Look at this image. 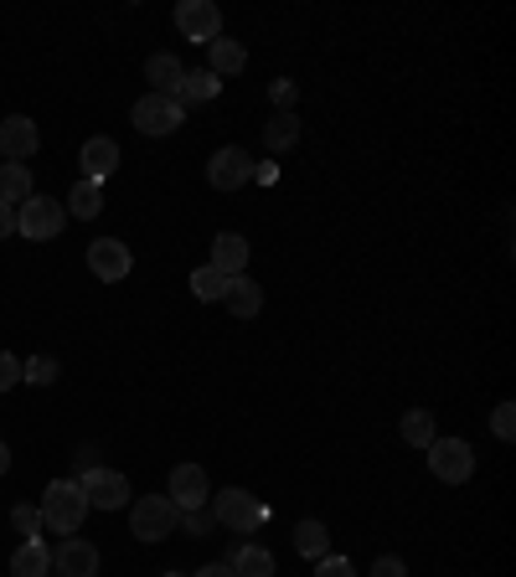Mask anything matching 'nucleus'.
<instances>
[{"label":"nucleus","instance_id":"1","mask_svg":"<svg viewBox=\"0 0 516 577\" xmlns=\"http://www.w3.org/2000/svg\"><path fill=\"white\" fill-rule=\"evenodd\" d=\"M88 516V495L78 479H52L47 495H42V527H52L57 536H78Z\"/></svg>","mask_w":516,"mask_h":577},{"label":"nucleus","instance_id":"2","mask_svg":"<svg viewBox=\"0 0 516 577\" xmlns=\"http://www.w3.org/2000/svg\"><path fill=\"white\" fill-rule=\"evenodd\" d=\"M212 521L223 531H233V536H248V531H258L263 521H269V510H263V500H258L254 490H223L212 495Z\"/></svg>","mask_w":516,"mask_h":577},{"label":"nucleus","instance_id":"3","mask_svg":"<svg viewBox=\"0 0 516 577\" xmlns=\"http://www.w3.org/2000/svg\"><path fill=\"white\" fill-rule=\"evenodd\" d=\"M176 527H181V510L171 506V495H145L130 506V531L139 542H166Z\"/></svg>","mask_w":516,"mask_h":577},{"label":"nucleus","instance_id":"4","mask_svg":"<svg viewBox=\"0 0 516 577\" xmlns=\"http://www.w3.org/2000/svg\"><path fill=\"white\" fill-rule=\"evenodd\" d=\"M63 227H68V206L52 202V196H42V191H36L26 206H16V233L26 242H52Z\"/></svg>","mask_w":516,"mask_h":577},{"label":"nucleus","instance_id":"5","mask_svg":"<svg viewBox=\"0 0 516 577\" xmlns=\"http://www.w3.org/2000/svg\"><path fill=\"white\" fill-rule=\"evenodd\" d=\"M130 120H135V129L139 135H176V129H181V124H187V109H181V103L176 99H160V93H145V99L135 103V109H130Z\"/></svg>","mask_w":516,"mask_h":577},{"label":"nucleus","instance_id":"6","mask_svg":"<svg viewBox=\"0 0 516 577\" xmlns=\"http://www.w3.org/2000/svg\"><path fill=\"white\" fill-rule=\"evenodd\" d=\"M254 155L243 150V145H223V150L206 160V186L212 191H238V186H248L254 181Z\"/></svg>","mask_w":516,"mask_h":577},{"label":"nucleus","instance_id":"7","mask_svg":"<svg viewBox=\"0 0 516 577\" xmlns=\"http://www.w3.org/2000/svg\"><path fill=\"white\" fill-rule=\"evenodd\" d=\"M176 32L187 36V42L212 47V42L223 36V11H217L212 0H181V5H176Z\"/></svg>","mask_w":516,"mask_h":577},{"label":"nucleus","instance_id":"8","mask_svg":"<svg viewBox=\"0 0 516 577\" xmlns=\"http://www.w3.org/2000/svg\"><path fill=\"white\" fill-rule=\"evenodd\" d=\"M429 469H434V479H445V485H464V479L475 475V454H470L464 439H434Z\"/></svg>","mask_w":516,"mask_h":577},{"label":"nucleus","instance_id":"9","mask_svg":"<svg viewBox=\"0 0 516 577\" xmlns=\"http://www.w3.org/2000/svg\"><path fill=\"white\" fill-rule=\"evenodd\" d=\"M83 495H88V510H120V506H130V479L124 475H114V469H83Z\"/></svg>","mask_w":516,"mask_h":577},{"label":"nucleus","instance_id":"10","mask_svg":"<svg viewBox=\"0 0 516 577\" xmlns=\"http://www.w3.org/2000/svg\"><path fill=\"white\" fill-rule=\"evenodd\" d=\"M42 150V129H36L26 114H11V120H0V155L21 166V160H32Z\"/></svg>","mask_w":516,"mask_h":577},{"label":"nucleus","instance_id":"11","mask_svg":"<svg viewBox=\"0 0 516 577\" xmlns=\"http://www.w3.org/2000/svg\"><path fill=\"white\" fill-rule=\"evenodd\" d=\"M171 506L176 510H202L212 500V485H206V469L202 464H176L171 469Z\"/></svg>","mask_w":516,"mask_h":577},{"label":"nucleus","instance_id":"12","mask_svg":"<svg viewBox=\"0 0 516 577\" xmlns=\"http://www.w3.org/2000/svg\"><path fill=\"white\" fill-rule=\"evenodd\" d=\"M88 269H93V279H103V284H120L124 273L135 269V258H130V248H124L120 238H99V242H88Z\"/></svg>","mask_w":516,"mask_h":577},{"label":"nucleus","instance_id":"13","mask_svg":"<svg viewBox=\"0 0 516 577\" xmlns=\"http://www.w3.org/2000/svg\"><path fill=\"white\" fill-rule=\"evenodd\" d=\"M52 567L63 577H99V546L83 536H63V546L52 552Z\"/></svg>","mask_w":516,"mask_h":577},{"label":"nucleus","instance_id":"14","mask_svg":"<svg viewBox=\"0 0 516 577\" xmlns=\"http://www.w3.org/2000/svg\"><path fill=\"white\" fill-rule=\"evenodd\" d=\"M78 166H83V181H99L103 186V181L120 170V145H114L109 135H93L83 150H78Z\"/></svg>","mask_w":516,"mask_h":577},{"label":"nucleus","instance_id":"15","mask_svg":"<svg viewBox=\"0 0 516 577\" xmlns=\"http://www.w3.org/2000/svg\"><path fill=\"white\" fill-rule=\"evenodd\" d=\"M145 78H150V93H160V99H176V93H181V78H187V68L176 63L171 52H155L150 63H145Z\"/></svg>","mask_w":516,"mask_h":577},{"label":"nucleus","instance_id":"16","mask_svg":"<svg viewBox=\"0 0 516 577\" xmlns=\"http://www.w3.org/2000/svg\"><path fill=\"white\" fill-rule=\"evenodd\" d=\"M223 305L238 315V320H254L258 309H263V288L248 279V273H238V279H227V294H223Z\"/></svg>","mask_w":516,"mask_h":577},{"label":"nucleus","instance_id":"17","mask_svg":"<svg viewBox=\"0 0 516 577\" xmlns=\"http://www.w3.org/2000/svg\"><path fill=\"white\" fill-rule=\"evenodd\" d=\"M243 263H248V242H243L238 233H217V238H212V269L227 273V279H238Z\"/></svg>","mask_w":516,"mask_h":577},{"label":"nucleus","instance_id":"18","mask_svg":"<svg viewBox=\"0 0 516 577\" xmlns=\"http://www.w3.org/2000/svg\"><path fill=\"white\" fill-rule=\"evenodd\" d=\"M32 196H36V191H32V170L5 160V166H0V202H5V206H26Z\"/></svg>","mask_w":516,"mask_h":577},{"label":"nucleus","instance_id":"19","mask_svg":"<svg viewBox=\"0 0 516 577\" xmlns=\"http://www.w3.org/2000/svg\"><path fill=\"white\" fill-rule=\"evenodd\" d=\"M227 567H233L238 577H274V557H269V546H233Z\"/></svg>","mask_w":516,"mask_h":577},{"label":"nucleus","instance_id":"20","mask_svg":"<svg viewBox=\"0 0 516 577\" xmlns=\"http://www.w3.org/2000/svg\"><path fill=\"white\" fill-rule=\"evenodd\" d=\"M217 93H223V78L202 68V72H187V78H181V93H176V103H181V109H187V103H212Z\"/></svg>","mask_w":516,"mask_h":577},{"label":"nucleus","instance_id":"21","mask_svg":"<svg viewBox=\"0 0 516 577\" xmlns=\"http://www.w3.org/2000/svg\"><path fill=\"white\" fill-rule=\"evenodd\" d=\"M52 573V552L42 542H21L11 557V577H47Z\"/></svg>","mask_w":516,"mask_h":577},{"label":"nucleus","instance_id":"22","mask_svg":"<svg viewBox=\"0 0 516 577\" xmlns=\"http://www.w3.org/2000/svg\"><path fill=\"white\" fill-rule=\"evenodd\" d=\"M206 52H212V68H206V72H217V78L248 68V47H243V42H227V36H217Z\"/></svg>","mask_w":516,"mask_h":577},{"label":"nucleus","instance_id":"23","mask_svg":"<svg viewBox=\"0 0 516 577\" xmlns=\"http://www.w3.org/2000/svg\"><path fill=\"white\" fill-rule=\"evenodd\" d=\"M326 546H330V536H326L321 521H300V527H294V552H300V557L321 562V557H326Z\"/></svg>","mask_w":516,"mask_h":577},{"label":"nucleus","instance_id":"24","mask_svg":"<svg viewBox=\"0 0 516 577\" xmlns=\"http://www.w3.org/2000/svg\"><path fill=\"white\" fill-rule=\"evenodd\" d=\"M397 428H403V443H413V449H429L434 443V412L429 408H408Z\"/></svg>","mask_w":516,"mask_h":577},{"label":"nucleus","instance_id":"25","mask_svg":"<svg viewBox=\"0 0 516 577\" xmlns=\"http://www.w3.org/2000/svg\"><path fill=\"white\" fill-rule=\"evenodd\" d=\"M191 294H197V299H206V305H217V299L227 294V273H217L212 263H202V269L191 273Z\"/></svg>","mask_w":516,"mask_h":577},{"label":"nucleus","instance_id":"26","mask_svg":"<svg viewBox=\"0 0 516 577\" xmlns=\"http://www.w3.org/2000/svg\"><path fill=\"white\" fill-rule=\"evenodd\" d=\"M72 217H83V222H93L103 212V186L99 181H78V186H72Z\"/></svg>","mask_w":516,"mask_h":577},{"label":"nucleus","instance_id":"27","mask_svg":"<svg viewBox=\"0 0 516 577\" xmlns=\"http://www.w3.org/2000/svg\"><path fill=\"white\" fill-rule=\"evenodd\" d=\"M263 139H269V150H290L294 139H300V120H294V114H274V120L263 124Z\"/></svg>","mask_w":516,"mask_h":577},{"label":"nucleus","instance_id":"28","mask_svg":"<svg viewBox=\"0 0 516 577\" xmlns=\"http://www.w3.org/2000/svg\"><path fill=\"white\" fill-rule=\"evenodd\" d=\"M21 382H32V387H52V382H57V361H52V357L21 361Z\"/></svg>","mask_w":516,"mask_h":577},{"label":"nucleus","instance_id":"29","mask_svg":"<svg viewBox=\"0 0 516 577\" xmlns=\"http://www.w3.org/2000/svg\"><path fill=\"white\" fill-rule=\"evenodd\" d=\"M11 527L26 536V542H36V531H42V510H32V506H16L11 510Z\"/></svg>","mask_w":516,"mask_h":577},{"label":"nucleus","instance_id":"30","mask_svg":"<svg viewBox=\"0 0 516 577\" xmlns=\"http://www.w3.org/2000/svg\"><path fill=\"white\" fill-rule=\"evenodd\" d=\"M491 428H496V439H501V443H512V439H516V408H512V403H501V408L491 412Z\"/></svg>","mask_w":516,"mask_h":577},{"label":"nucleus","instance_id":"31","mask_svg":"<svg viewBox=\"0 0 516 577\" xmlns=\"http://www.w3.org/2000/svg\"><path fill=\"white\" fill-rule=\"evenodd\" d=\"M206 527H212V510H181V527H176V531H187V536H202Z\"/></svg>","mask_w":516,"mask_h":577},{"label":"nucleus","instance_id":"32","mask_svg":"<svg viewBox=\"0 0 516 577\" xmlns=\"http://www.w3.org/2000/svg\"><path fill=\"white\" fill-rule=\"evenodd\" d=\"M315 577H357V567L346 557H321L315 562Z\"/></svg>","mask_w":516,"mask_h":577},{"label":"nucleus","instance_id":"33","mask_svg":"<svg viewBox=\"0 0 516 577\" xmlns=\"http://www.w3.org/2000/svg\"><path fill=\"white\" fill-rule=\"evenodd\" d=\"M21 382V361L11 351H0V392H11Z\"/></svg>","mask_w":516,"mask_h":577},{"label":"nucleus","instance_id":"34","mask_svg":"<svg viewBox=\"0 0 516 577\" xmlns=\"http://www.w3.org/2000/svg\"><path fill=\"white\" fill-rule=\"evenodd\" d=\"M269 99H274V109H279V114H290V103H294V83H290V78H274V83H269Z\"/></svg>","mask_w":516,"mask_h":577},{"label":"nucleus","instance_id":"35","mask_svg":"<svg viewBox=\"0 0 516 577\" xmlns=\"http://www.w3.org/2000/svg\"><path fill=\"white\" fill-rule=\"evenodd\" d=\"M367 577H408V567H403V562H397V557H378V562H372V573H367Z\"/></svg>","mask_w":516,"mask_h":577},{"label":"nucleus","instance_id":"36","mask_svg":"<svg viewBox=\"0 0 516 577\" xmlns=\"http://www.w3.org/2000/svg\"><path fill=\"white\" fill-rule=\"evenodd\" d=\"M5 238H16V206L0 202V242H5Z\"/></svg>","mask_w":516,"mask_h":577},{"label":"nucleus","instance_id":"37","mask_svg":"<svg viewBox=\"0 0 516 577\" xmlns=\"http://www.w3.org/2000/svg\"><path fill=\"white\" fill-rule=\"evenodd\" d=\"M197 577H238V573H233L227 562H212V567H202V573H197Z\"/></svg>","mask_w":516,"mask_h":577},{"label":"nucleus","instance_id":"38","mask_svg":"<svg viewBox=\"0 0 516 577\" xmlns=\"http://www.w3.org/2000/svg\"><path fill=\"white\" fill-rule=\"evenodd\" d=\"M254 181H263V186H269V181H279V166H254Z\"/></svg>","mask_w":516,"mask_h":577},{"label":"nucleus","instance_id":"39","mask_svg":"<svg viewBox=\"0 0 516 577\" xmlns=\"http://www.w3.org/2000/svg\"><path fill=\"white\" fill-rule=\"evenodd\" d=\"M5 469H11V449L0 443V475H5Z\"/></svg>","mask_w":516,"mask_h":577},{"label":"nucleus","instance_id":"40","mask_svg":"<svg viewBox=\"0 0 516 577\" xmlns=\"http://www.w3.org/2000/svg\"><path fill=\"white\" fill-rule=\"evenodd\" d=\"M166 577H181V573H166Z\"/></svg>","mask_w":516,"mask_h":577}]
</instances>
